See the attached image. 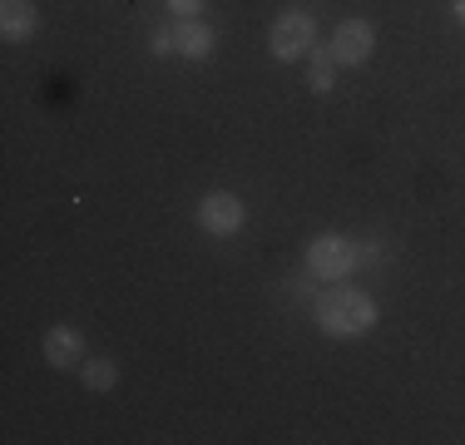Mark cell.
<instances>
[{
  "label": "cell",
  "mask_w": 465,
  "mask_h": 445,
  "mask_svg": "<svg viewBox=\"0 0 465 445\" xmlns=\"http://www.w3.org/2000/svg\"><path fill=\"white\" fill-rule=\"evenodd\" d=\"M242 218H248V208H242V198L228 193V188H213V193L198 198V228L213 232V238H232V232L242 228Z\"/></svg>",
  "instance_id": "277c9868"
},
{
  "label": "cell",
  "mask_w": 465,
  "mask_h": 445,
  "mask_svg": "<svg viewBox=\"0 0 465 445\" xmlns=\"http://www.w3.org/2000/svg\"><path fill=\"white\" fill-rule=\"evenodd\" d=\"M351 267H357V242L341 238V232H322V238H312V248H307V272L312 277H327V282H337V277H347Z\"/></svg>",
  "instance_id": "3957f363"
},
{
  "label": "cell",
  "mask_w": 465,
  "mask_h": 445,
  "mask_svg": "<svg viewBox=\"0 0 465 445\" xmlns=\"http://www.w3.org/2000/svg\"><path fill=\"white\" fill-rule=\"evenodd\" d=\"M45 361L54 371H70V366H84V337L74 327H50L45 331Z\"/></svg>",
  "instance_id": "8992f818"
},
{
  "label": "cell",
  "mask_w": 465,
  "mask_h": 445,
  "mask_svg": "<svg viewBox=\"0 0 465 445\" xmlns=\"http://www.w3.org/2000/svg\"><path fill=\"white\" fill-rule=\"evenodd\" d=\"M149 50H153V54H173V50H179L173 30H149Z\"/></svg>",
  "instance_id": "7c38bea8"
},
{
  "label": "cell",
  "mask_w": 465,
  "mask_h": 445,
  "mask_svg": "<svg viewBox=\"0 0 465 445\" xmlns=\"http://www.w3.org/2000/svg\"><path fill=\"white\" fill-rule=\"evenodd\" d=\"M371 44H376L371 20H341V25L331 30V60L337 64H367Z\"/></svg>",
  "instance_id": "5b68a950"
},
{
  "label": "cell",
  "mask_w": 465,
  "mask_h": 445,
  "mask_svg": "<svg viewBox=\"0 0 465 445\" xmlns=\"http://www.w3.org/2000/svg\"><path fill=\"white\" fill-rule=\"evenodd\" d=\"M307 60H312V74H307L312 94H327V89L337 84V80H331V64H337V60H331V44H312V50H307Z\"/></svg>",
  "instance_id": "30bf717a"
},
{
  "label": "cell",
  "mask_w": 465,
  "mask_h": 445,
  "mask_svg": "<svg viewBox=\"0 0 465 445\" xmlns=\"http://www.w3.org/2000/svg\"><path fill=\"white\" fill-rule=\"evenodd\" d=\"M80 376H84V386H90V391H114L119 366L109 361V356H90V361L80 366Z\"/></svg>",
  "instance_id": "9c48e42d"
},
{
  "label": "cell",
  "mask_w": 465,
  "mask_h": 445,
  "mask_svg": "<svg viewBox=\"0 0 465 445\" xmlns=\"http://www.w3.org/2000/svg\"><path fill=\"white\" fill-rule=\"evenodd\" d=\"M456 20H460V25H465V0H456Z\"/></svg>",
  "instance_id": "5bb4252c"
},
{
  "label": "cell",
  "mask_w": 465,
  "mask_h": 445,
  "mask_svg": "<svg viewBox=\"0 0 465 445\" xmlns=\"http://www.w3.org/2000/svg\"><path fill=\"white\" fill-rule=\"evenodd\" d=\"M371 262H381V248L376 242H357V267H371Z\"/></svg>",
  "instance_id": "4fadbf2b"
},
{
  "label": "cell",
  "mask_w": 465,
  "mask_h": 445,
  "mask_svg": "<svg viewBox=\"0 0 465 445\" xmlns=\"http://www.w3.org/2000/svg\"><path fill=\"white\" fill-rule=\"evenodd\" d=\"M173 40H179L183 60H208V54H213V30H208L203 20H179Z\"/></svg>",
  "instance_id": "ba28073f"
},
{
  "label": "cell",
  "mask_w": 465,
  "mask_h": 445,
  "mask_svg": "<svg viewBox=\"0 0 465 445\" xmlns=\"http://www.w3.org/2000/svg\"><path fill=\"white\" fill-rule=\"evenodd\" d=\"M163 5H169L179 20H198V15H203V5H208V0H163Z\"/></svg>",
  "instance_id": "8fae6325"
},
{
  "label": "cell",
  "mask_w": 465,
  "mask_h": 445,
  "mask_svg": "<svg viewBox=\"0 0 465 445\" xmlns=\"http://www.w3.org/2000/svg\"><path fill=\"white\" fill-rule=\"evenodd\" d=\"M312 317H317V327L327 331V337H367V331L376 327V302L361 287H351V282H331L322 297L312 302Z\"/></svg>",
  "instance_id": "6da1fadb"
},
{
  "label": "cell",
  "mask_w": 465,
  "mask_h": 445,
  "mask_svg": "<svg viewBox=\"0 0 465 445\" xmlns=\"http://www.w3.org/2000/svg\"><path fill=\"white\" fill-rule=\"evenodd\" d=\"M35 25H40V10L30 5V0H0V35H5L10 44L30 40Z\"/></svg>",
  "instance_id": "52a82bcc"
},
{
  "label": "cell",
  "mask_w": 465,
  "mask_h": 445,
  "mask_svg": "<svg viewBox=\"0 0 465 445\" xmlns=\"http://www.w3.org/2000/svg\"><path fill=\"white\" fill-rule=\"evenodd\" d=\"M317 44V20L307 15V10H282L278 20H272V35H268V50L278 54L282 64L302 60L307 50Z\"/></svg>",
  "instance_id": "7a4b0ae2"
}]
</instances>
